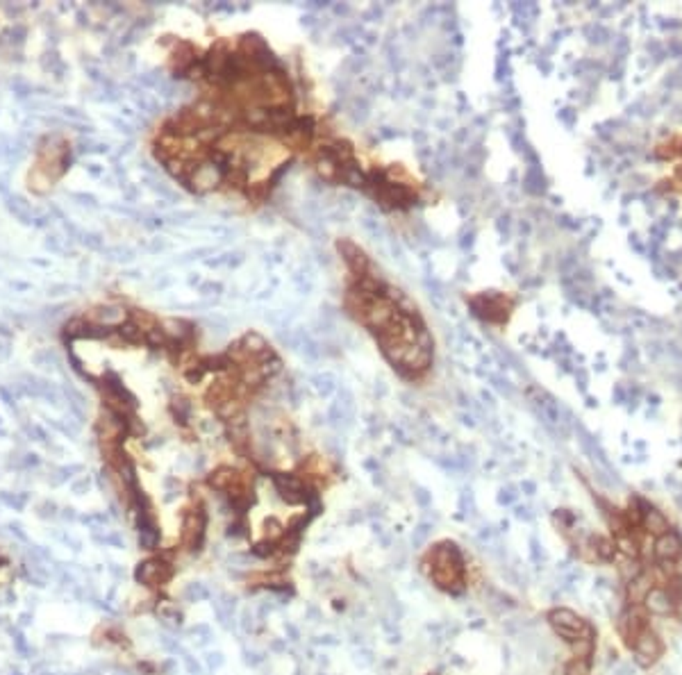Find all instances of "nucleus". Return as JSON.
<instances>
[{"mask_svg":"<svg viewBox=\"0 0 682 675\" xmlns=\"http://www.w3.org/2000/svg\"><path fill=\"white\" fill-rule=\"evenodd\" d=\"M432 580L448 591H462L464 584V557L460 548L450 541H443L432 550Z\"/></svg>","mask_w":682,"mask_h":675,"instance_id":"f257e3e1","label":"nucleus"},{"mask_svg":"<svg viewBox=\"0 0 682 675\" xmlns=\"http://www.w3.org/2000/svg\"><path fill=\"white\" fill-rule=\"evenodd\" d=\"M548 623L553 625L555 635H559L564 641H569V644H573V641H576L578 637H582L591 628L589 623H584V620L576 612H571V609H567V607L550 609V612H548Z\"/></svg>","mask_w":682,"mask_h":675,"instance_id":"f03ea898","label":"nucleus"},{"mask_svg":"<svg viewBox=\"0 0 682 675\" xmlns=\"http://www.w3.org/2000/svg\"><path fill=\"white\" fill-rule=\"evenodd\" d=\"M635 648V655H637V662L642 664V667H651V664H655L659 657H662V652H664V644H662V639H659L653 630H644V633H640L635 639H632V644Z\"/></svg>","mask_w":682,"mask_h":675,"instance_id":"7ed1b4c3","label":"nucleus"},{"mask_svg":"<svg viewBox=\"0 0 682 675\" xmlns=\"http://www.w3.org/2000/svg\"><path fill=\"white\" fill-rule=\"evenodd\" d=\"M648 612L644 609V605H630L625 609V612L621 614L619 618V633L621 637L627 639V644H632V639L644 633V630L648 628Z\"/></svg>","mask_w":682,"mask_h":675,"instance_id":"20e7f679","label":"nucleus"},{"mask_svg":"<svg viewBox=\"0 0 682 675\" xmlns=\"http://www.w3.org/2000/svg\"><path fill=\"white\" fill-rule=\"evenodd\" d=\"M642 605L646 612L653 616H669V614H674L678 607V603L674 601V596L669 594L666 586H653V589L646 594Z\"/></svg>","mask_w":682,"mask_h":675,"instance_id":"39448f33","label":"nucleus"},{"mask_svg":"<svg viewBox=\"0 0 682 675\" xmlns=\"http://www.w3.org/2000/svg\"><path fill=\"white\" fill-rule=\"evenodd\" d=\"M653 557L657 562H678L682 557V539L676 535L674 530L659 535L653 543Z\"/></svg>","mask_w":682,"mask_h":675,"instance_id":"423d86ee","label":"nucleus"},{"mask_svg":"<svg viewBox=\"0 0 682 675\" xmlns=\"http://www.w3.org/2000/svg\"><path fill=\"white\" fill-rule=\"evenodd\" d=\"M640 528L646 532V535H651L653 539H657L659 535H664V532H669V530H671L669 518L664 516V511H659L657 507L648 505L646 500H644V505H642Z\"/></svg>","mask_w":682,"mask_h":675,"instance_id":"0eeeda50","label":"nucleus"},{"mask_svg":"<svg viewBox=\"0 0 682 675\" xmlns=\"http://www.w3.org/2000/svg\"><path fill=\"white\" fill-rule=\"evenodd\" d=\"M653 586H655V582H653L651 573H648V571H642L632 582H627V596H630V605H642L646 594L651 591Z\"/></svg>","mask_w":682,"mask_h":675,"instance_id":"6e6552de","label":"nucleus"},{"mask_svg":"<svg viewBox=\"0 0 682 675\" xmlns=\"http://www.w3.org/2000/svg\"><path fill=\"white\" fill-rule=\"evenodd\" d=\"M573 652H576L578 659H591L593 650H596V635H593V628H589L582 637H578L571 644Z\"/></svg>","mask_w":682,"mask_h":675,"instance_id":"1a4fd4ad","label":"nucleus"},{"mask_svg":"<svg viewBox=\"0 0 682 675\" xmlns=\"http://www.w3.org/2000/svg\"><path fill=\"white\" fill-rule=\"evenodd\" d=\"M644 569H642V566H640V562H637V560H625L621 566H619V575H621V578H623V582L627 584V582H632L635 578H637V575H640Z\"/></svg>","mask_w":682,"mask_h":675,"instance_id":"9d476101","label":"nucleus"},{"mask_svg":"<svg viewBox=\"0 0 682 675\" xmlns=\"http://www.w3.org/2000/svg\"><path fill=\"white\" fill-rule=\"evenodd\" d=\"M567 675H591L589 671V659H573L567 664V669H564Z\"/></svg>","mask_w":682,"mask_h":675,"instance_id":"9b49d317","label":"nucleus"},{"mask_svg":"<svg viewBox=\"0 0 682 675\" xmlns=\"http://www.w3.org/2000/svg\"><path fill=\"white\" fill-rule=\"evenodd\" d=\"M253 552L257 555V557H266V555H273V552H275V541H262V543H257V546L253 548Z\"/></svg>","mask_w":682,"mask_h":675,"instance_id":"f8f14e48","label":"nucleus"},{"mask_svg":"<svg viewBox=\"0 0 682 675\" xmlns=\"http://www.w3.org/2000/svg\"><path fill=\"white\" fill-rule=\"evenodd\" d=\"M426 537H428V528H426V526H421V528L416 530V535H414V546H419V543L424 541Z\"/></svg>","mask_w":682,"mask_h":675,"instance_id":"ddd939ff","label":"nucleus"}]
</instances>
